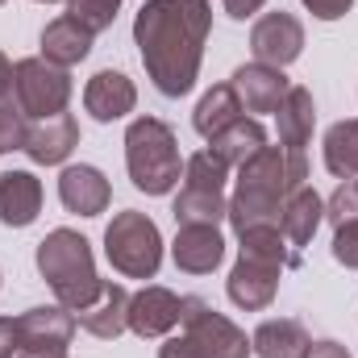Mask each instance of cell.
<instances>
[{
  "instance_id": "6da1fadb",
  "label": "cell",
  "mask_w": 358,
  "mask_h": 358,
  "mask_svg": "<svg viewBox=\"0 0 358 358\" xmlns=\"http://www.w3.org/2000/svg\"><path fill=\"white\" fill-rule=\"evenodd\" d=\"M208 34H213L208 0H146L134 13V46L142 55L146 80L171 100L196 88Z\"/></svg>"
},
{
  "instance_id": "7a4b0ae2",
  "label": "cell",
  "mask_w": 358,
  "mask_h": 358,
  "mask_svg": "<svg viewBox=\"0 0 358 358\" xmlns=\"http://www.w3.org/2000/svg\"><path fill=\"white\" fill-rule=\"evenodd\" d=\"M308 183V155L304 150H283V146H263L255 159H246L234 179L229 196V225L234 234L279 225L287 192Z\"/></svg>"
},
{
  "instance_id": "3957f363",
  "label": "cell",
  "mask_w": 358,
  "mask_h": 358,
  "mask_svg": "<svg viewBox=\"0 0 358 358\" xmlns=\"http://www.w3.org/2000/svg\"><path fill=\"white\" fill-rule=\"evenodd\" d=\"M292 267H300V250H292L279 225L246 229L238 234V263L225 279V292L242 313H263L279 292L283 271Z\"/></svg>"
},
{
  "instance_id": "277c9868",
  "label": "cell",
  "mask_w": 358,
  "mask_h": 358,
  "mask_svg": "<svg viewBox=\"0 0 358 358\" xmlns=\"http://www.w3.org/2000/svg\"><path fill=\"white\" fill-rule=\"evenodd\" d=\"M34 263H38V275L50 283L55 292V304L80 313L88 308L92 300L100 296L104 279L96 275V255H92V242L76 229H50L38 250H34Z\"/></svg>"
},
{
  "instance_id": "5b68a950",
  "label": "cell",
  "mask_w": 358,
  "mask_h": 358,
  "mask_svg": "<svg viewBox=\"0 0 358 358\" xmlns=\"http://www.w3.org/2000/svg\"><path fill=\"white\" fill-rule=\"evenodd\" d=\"M250 338L204 296H183L179 334H167L159 358H250Z\"/></svg>"
},
{
  "instance_id": "8992f818",
  "label": "cell",
  "mask_w": 358,
  "mask_h": 358,
  "mask_svg": "<svg viewBox=\"0 0 358 358\" xmlns=\"http://www.w3.org/2000/svg\"><path fill=\"white\" fill-rule=\"evenodd\" d=\"M125 171L138 192L167 196L183 179V155H179L176 129L163 117H134L125 129Z\"/></svg>"
},
{
  "instance_id": "52a82bcc",
  "label": "cell",
  "mask_w": 358,
  "mask_h": 358,
  "mask_svg": "<svg viewBox=\"0 0 358 358\" xmlns=\"http://www.w3.org/2000/svg\"><path fill=\"white\" fill-rule=\"evenodd\" d=\"M104 259L125 279H155L159 267H163V234H159V225L138 208L113 213V221L104 229Z\"/></svg>"
},
{
  "instance_id": "ba28073f",
  "label": "cell",
  "mask_w": 358,
  "mask_h": 358,
  "mask_svg": "<svg viewBox=\"0 0 358 358\" xmlns=\"http://www.w3.org/2000/svg\"><path fill=\"white\" fill-rule=\"evenodd\" d=\"M13 80H17V108L25 121H42L55 113H67L71 104V71L46 63L42 55L34 59H17L13 63Z\"/></svg>"
},
{
  "instance_id": "9c48e42d",
  "label": "cell",
  "mask_w": 358,
  "mask_h": 358,
  "mask_svg": "<svg viewBox=\"0 0 358 358\" xmlns=\"http://www.w3.org/2000/svg\"><path fill=\"white\" fill-rule=\"evenodd\" d=\"M76 313L63 304H38L17 317V338L21 350L17 358H67L71 338H76Z\"/></svg>"
},
{
  "instance_id": "30bf717a",
  "label": "cell",
  "mask_w": 358,
  "mask_h": 358,
  "mask_svg": "<svg viewBox=\"0 0 358 358\" xmlns=\"http://www.w3.org/2000/svg\"><path fill=\"white\" fill-rule=\"evenodd\" d=\"M250 55L255 63H267V67H287L304 55V25L296 13H263L255 25H250Z\"/></svg>"
},
{
  "instance_id": "8fae6325",
  "label": "cell",
  "mask_w": 358,
  "mask_h": 358,
  "mask_svg": "<svg viewBox=\"0 0 358 358\" xmlns=\"http://www.w3.org/2000/svg\"><path fill=\"white\" fill-rule=\"evenodd\" d=\"M76 146H80V121L71 113H55V117H42V121L25 125V146L21 150L38 167H67Z\"/></svg>"
},
{
  "instance_id": "7c38bea8",
  "label": "cell",
  "mask_w": 358,
  "mask_h": 358,
  "mask_svg": "<svg viewBox=\"0 0 358 358\" xmlns=\"http://www.w3.org/2000/svg\"><path fill=\"white\" fill-rule=\"evenodd\" d=\"M179 308H183V296H176L163 283H146L142 292L129 296V334L167 338L171 329H179Z\"/></svg>"
},
{
  "instance_id": "4fadbf2b",
  "label": "cell",
  "mask_w": 358,
  "mask_h": 358,
  "mask_svg": "<svg viewBox=\"0 0 358 358\" xmlns=\"http://www.w3.org/2000/svg\"><path fill=\"white\" fill-rule=\"evenodd\" d=\"M84 108H88L92 121L113 125V121H121V117H129L138 108V88H134V80L125 71L104 67L84 84Z\"/></svg>"
},
{
  "instance_id": "5bb4252c",
  "label": "cell",
  "mask_w": 358,
  "mask_h": 358,
  "mask_svg": "<svg viewBox=\"0 0 358 358\" xmlns=\"http://www.w3.org/2000/svg\"><path fill=\"white\" fill-rule=\"evenodd\" d=\"M59 200L67 213L76 217H100L108 204H113V187L100 167L92 163H71L59 171Z\"/></svg>"
},
{
  "instance_id": "9a60e30c",
  "label": "cell",
  "mask_w": 358,
  "mask_h": 358,
  "mask_svg": "<svg viewBox=\"0 0 358 358\" xmlns=\"http://www.w3.org/2000/svg\"><path fill=\"white\" fill-rule=\"evenodd\" d=\"M229 84H234V92H238V100H242L246 113H279L283 96L292 88V80L283 76V67H267V63H242L229 76Z\"/></svg>"
},
{
  "instance_id": "2e32d148",
  "label": "cell",
  "mask_w": 358,
  "mask_h": 358,
  "mask_svg": "<svg viewBox=\"0 0 358 358\" xmlns=\"http://www.w3.org/2000/svg\"><path fill=\"white\" fill-rule=\"evenodd\" d=\"M171 259L183 275H213L225 263V238L217 225H179Z\"/></svg>"
},
{
  "instance_id": "e0dca14e",
  "label": "cell",
  "mask_w": 358,
  "mask_h": 358,
  "mask_svg": "<svg viewBox=\"0 0 358 358\" xmlns=\"http://www.w3.org/2000/svg\"><path fill=\"white\" fill-rule=\"evenodd\" d=\"M76 325H80L84 334H92V338H100V342L121 338V334L129 329V292H125L121 283L104 279L100 296L92 300L88 308L76 313Z\"/></svg>"
},
{
  "instance_id": "ac0fdd59",
  "label": "cell",
  "mask_w": 358,
  "mask_h": 358,
  "mask_svg": "<svg viewBox=\"0 0 358 358\" xmlns=\"http://www.w3.org/2000/svg\"><path fill=\"white\" fill-rule=\"evenodd\" d=\"M42 213V179L34 171H0V225L25 229Z\"/></svg>"
},
{
  "instance_id": "d6986e66",
  "label": "cell",
  "mask_w": 358,
  "mask_h": 358,
  "mask_svg": "<svg viewBox=\"0 0 358 358\" xmlns=\"http://www.w3.org/2000/svg\"><path fill=\"white\" fill-rule=\"evenodd\" d=\"M321 221H325V200L317 196V187H313V183H304V187L287 192L283 213H279V229H283V238L292 242V250H304V246L317 238Z\"/></svg>"
},
{
  "instance_id": "ffe728a7",
  "label": "cell",
  "mask_w": 358,
  "mask_h": 358,
  "mask_svg": "<svg viewBox=\"0 0 358 358\" xmlns=\"http://www.w3.org/2000/svg\"><path fill=\"white\" fill-rule=\"evenodd\" d=\"M92 42H96V34L84 29L76 17H55L46 29H42V59L46 63H55V67H76V63H84L92 55Z\"/></svg>"
},
{
  "instance_id": "44dd1931",
  "label": "cell",
  "mask_w": 358,
  "mask_h": 358,
  "mask_svg": "<svg viewBox=\"0 0 358 358\" xmlns=\"http://www.w3.org/2000/svg\"><path fill=\"white\" fill-rule=\"evenodd\" d=\"M275 121H279V146L283 150H304L313 142V129H317V100H313V92L304 84H292L283 104H279V113H275Z\"/></svg>"
},
{
  "instance_id": "7402d4cb",
  "label": "cell",
  "mask_w": 358,
  "mask_h": 358,
  "mask_svg": "<svg viewBox=\"0 0 358 358\" xmlns=\"http://www.w3.org/2000/svg\"><path fill=\"white\" fill-rule=\"evenodd\" d=\"M308 346H313V334L296 317H271L250 338V350L259 358H304Z\"/></svg>"
},
{
  "instance_id": "603a6c76",
  "label": "cell",
  "mask_w": 358,
  "mask_h": 358,
  "mask_svg": "<svg viewBox=\"0 0 358 358\" xmlns=\"http://www.w3.org/2000/svg\"><path fill=\"white\" fill-rule=\"evenodd\" d=\"M263 146H267V129H263V121H255V117H238V121L225 125L217 138H208L204 150H213L229 171H238V167H242L246 159H255Z\"/></svg>"
},
{
  "instance_id": "cb8c5ba5",
  "label": "cell",
  "mask_w": 358,
  "mask_h": 358,
  "mask_svg": "<svg viewBox=\"0 0 358 358\" xmlns=\"http://www.w3.org/2000/svg\"><path fill=\"white\" fill-rule=\"evenodd\" d=\"M238 117H246V108H242L234 84H213V88L196 100V108H192V125H196V134H200L204 142L217 138V134H221L225 125H234Z\"/></svg>"
},
{
  "instance_id": "d4e9b609",
  "label": "cell",
  "mask_w": 358,
  "mask_h": 358,
  "mask_svg": "<svg viewBox=\"0 0 358 358\" xmlns=\"http://www.w3.org/2000/svg\"><path fill=\"white\" fill-rule=\"evenodd\" d=\"M171 217H176V225H221L229 217V196L217 192V187H187V183H179Z\"/></svg>"
},
{
  "instance_id": "484cf974",
  "label": "cell",
  "mask_w": 358,
  "mask_h": 358,
  "mask_svg": "<svg viewBox=\"0 0 358 358\" xmlns=\"http://www.w3.org/2000/svg\"><path fill=\"white\" fill-rule=\"evenodd\" d=\"M325 171L334 179H358V117L350 121H334L325 129Z\"/></svg>"
},
{
  "instance_id": "4316f807",
  "label": "cell",
  "mask_w": 358,
  "mask_h": 358,
  "mask_svg": "<svg viewBox=\"0 0 358 358\" xmlns=\"http://www.w3.org/2000/svg\"><path fill=\"white\" fill-rule=\"evenodd\" d=\"M183 183H187V187H217V192H225L229 167H225L213 150H196L192 159H183Z\"/></svg>"
},
{
  "instance_id": "83f0119b",
  "label": "cell",
  "mask_w": 358,
  "mask_h": 358,
  "mask_svg": "<svg viewBox=\"0 0 358 358\" xmlns=\"http://www.w3.org/2000/svg\"><path fill=\"white\" fill-rule=\"evenodd\" d=\"M117 8H121V0H67V17H76L92 34H104L117 21Z\"/></svg>"
},
{
  "instance_id": "f1b7e54d",
  "label": "cell",
  "mask_w": 358,
  "mask_h": 358,
  "mask_svg": "<svg viewBox=\"0 0 358 358\" xmlns=\"http://www.w3.org/2000/svg\"><path fill=\"white\" fill-rule=\"evenodd\" d=\"M334 259L342 263L346 271H358V217L355 221H342L338 229H334Z\"/></svg>"
},
{
  "instance_id": "f546056e",
  "label": "cell",
  "mask_w": 358,
  "mask_h": 358,
  "mask_svg": "<svg viewBox=\"0 0 358 358\" xmlns=\"http://www.w3.org/2000/svg\"><path fill=\"white\" fill-rule=\"evenodd\" d=\"M25 117H21V108L17 104H8V108H0V155H8V150H21L25 146Z\"/></svg>"
},
{
  "instance_id": "4dcf8cb0",
  "label": "cell",
  "mask_w": 358,
  "mask_h": 358,
  "mask_svg": "<svg viewBox=\"0 0 358 358\" xmlns=\"http://www.w3.org/2000/svg\"><path fill=\"white\" fill-rule=\"evenodd\" d=\"M317 21H342L350 8H355V0H300Z\"/></svg>"
},
{
  "instance_id": "1f68e13d",
  "label": "cell",
  "mask_w": 358,
  "mask_h": 358,
  "mask_svg": "<svg viewBox=\"0 0 358 358\" xmlns=\"http://www.w3.org/2000/svg\"><path fill=\"white\" fill-rule=\"evenodd\" d=\"M17 104V80H13V59L0 50V108Z\"/></svg>"
},
{
  "instance_id": "d6a6232c",
  "label": "cell",
  "mask_w": 358,
  "mask_h": 358,
  "mask_svg": "<svg viewBox=\"0 0 358 358\" xmlns=\"http://www.w3.org/2000/svg\"><path fill=\"white\" fill-rule=\"evenodd\" d=\"M21 338H17V317H0V358H17Z\"/></svg>"
},
{
  "instance_id": "836d02e7",
  "label": "cell",
  "mask_w": 358,
  "mask_h": 358,
  "mask_svg": "<svg viewBox=\"0 0 358 358\" xmlns=\"http://www.w3.org/2000/svg\"><path fill=\"white\" fill-rule=\"evenodd\" d=\"M221 8H225L234 21H250V17H259V13L267 8V0H221Z\"/></svg>"
},
{
  "instance_id": "e575fe53",
  "label": "cell",
  "mask_w": 358,
  "mask_h": 358,
  "mask_svg": "<svg viewBox=\"0 0 358 358\" xmlns=\"http://www.w3.org/2000/svg\"><path fill=\"white\" fill-rule=\"evenodd\" d=\"M304 358H350V350H346L342 342H334V338H321V342L308 346V355Z\"/></svg>"
},
{
  "instance_id": "d590c367",
  "label": "cell",
  "mask_w": 358,
  "mask_h": 358,
  "mask_svg": "<svg viewBox=\"0 0 358 358\" xmlns=\"http://www.w3.org/2000/svg\"><path fill=\"white\" fill-rule=\"evenodd\" d=\"M38 4H59V0H38ZM63 4H67V0H63Z\"/></svg>"
},
{
  "instance_id": "8d00e7d4",
  "label": "cell",
  "mask_w": 358,
  "mask_h": 358,
  "mask_svg": "<svg viewBox=\"0 0 358 358\" xmlns=\"http://www.w3.org/2000/svg\"><path fill=\"white\" fill-rule=\"evenodd\" d=\"M0 8H4V0H0Z\"/></svg>"
},
{
  "instance_id": "74e56055",
  "label": "cell",
  "mask_w": 358,
  "mask_h": 358,
  "mask_svg": "<svg viewBox=\"0 0 358 358\" xmlns=\"http://www.w3.org/2000/svg\"><path fill=\"white\" fill-rule=\"evenodd\" d=\"M0 283H4V275H0Z\"/></svg>"
},
{
  "instance_id": "f35d334b",
  "label": "cell",
  "mask_w": 358,
  "mask_h": 358,
  "mask_svg": "<svg viewBox=\"0 0 358 358\" xmlns=\"http://www.w3.org/2000/svg\"><path fill=\"white\" fill-rule=\"evenodd\" d=\"M355 187H358V179H355Z\"/></svg>"
}]
</instances>
